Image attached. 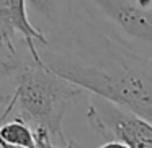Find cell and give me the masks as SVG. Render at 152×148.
<instances>
[{"mask_svg":"<svg viewBox=\"0 0 152 148\" xmlns=\"http://www.w3.org/2000/svg\"><path fill=\"white\" fill-rule=\"evenodd\" d=\"M41 60L87 93L121 104L152 122V56L142 57L115 47L95 62L57 52L44 54Z\"/></svg>","mask_w":152,"mask_h":148,"instance_id":"obj_1","label":"cell"},{"mask_svg":"<svg viewBox=\"0 0 152 148\" xmlns=\"http://www.w3.org/2000/svg\"><path fill=\"white\" fill-rule=\"evenodd\" d=\"M0 69L13 85L10 96H0L5 101L0 119H8L15 114L26 121L33 130L44 129L56 147H70L62 129L64 117L88 93L53 72L43 60L36 62L31 59V62H25L17 57L0 65Z\"/></svg>","mask_w":152,"mask_h":148,"instance_id":"obj_2","label":"cell"},{"mask_svg":"<svg viewBox=\"0 0 152 148\" xmlns=\"http://www.w3.org/2000/svg\"><path fill=\"white\" fill-rule=\"evenodd\" d=\"M90 96L85 117L92 130L103 140L100 147L152 148V122L110 99L96 95Z\"/></svg>","mask_w":152,"mask_h":148,"instance_id":"obj_3","label":"cell"},{"mask_svg":"<svg viewBox=\"0 0 152 148\" xmlns=\"http://www.w3.org/2000/svg\"><path fill=\"white\" fill-rule=\"evenodd\" d=\"M105 23L129 39L152 47V7L147 0H80Z\"/></svg>","mask_w":152,"mask_h":148,"instance_id":"obj_4","label":"cell"},{"mask_svg":"<svg viewBox=\"0 0 152 148\" xmlns=\"http://www.w3.org/2000/svg\"><path fill=\"white\" fill-rule=\"evenodd\" d=\"M20 36L26 44L33 60L41 62L36 44L48 46V38L30 21L25 0H0V65L17 59L15 38Z\"/></svg>","mask_w":152,"mask_h":148,"instance_id":"obj_5","label":"cell"},{"mask_svg":"<svg viewBox=\"0 0 152 148\" xmlns=\"http://www.w3.org/2000/svg\"><path fill=\"white\" fill-rule=\"evenodd\" d=\"M0 147L36 148L31 125L18 116H15L12 121L0 119Z\"/></svg>","mask_w":152,"mask_h":148,"instance_id":"obj_6","label":"cell"},{"mask_svg":"<svg viewBox=\"0 0 152 148\" xmlns=\"http://www.w3.org/2000/svg\"><path fill=\"white\" fill-rule=\"evenodd\" d=\"M26 7H31L39 17L48 21L57 20V5L56 0H25Z\"/></svg>","mask_w":152,"mask_h":148,"instance_id":"obj_7","label":"cell"}]
</instances>
